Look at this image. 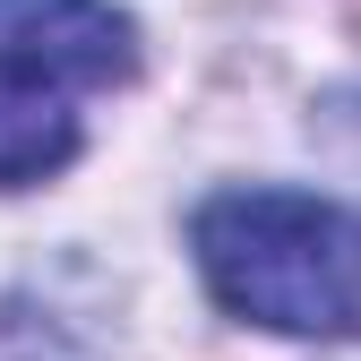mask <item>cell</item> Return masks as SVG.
Segmentation results:
<instances>
[{"label": "cell", "instance_id": "obj_1", "mask_svg": "<svg viewBox=\"0 0 361 361\" xmlns=\"http://www.w3.org/2000/svg\"><path fill=\"white\" fill-rule=\"evenodd\" d=\"M190 250L233 319L310 344L361 336V233L344 207L301 190H224L198 207Z\"/></svg>", "mask_w": 361, "mask_h": 361}, {"label": "cell", "instance_id": "obj_2", "mask_svg": "<svg viewBox=\"0 0 361 361\" xmlns=\"http://www.w3.org/2000/svg\"><path fill=\"white\" fill-rule=\"evenodd\" d=\"M0 52L43 61L69 86H121L138 69V35L112 0H0Z\"/></svg>", "mask_w": 361, "mask_h": 361}, {"label": "cell", "instance_id": "obj_3", "mask_svg": "<svg viewBox=\"0 0 361 361\" xmlns=\"http://www.w3.org/2000/svg\"><path fill=\"white\" fill-rule=\"evenodd\" d=\"M78 155V112H69V78H52L43 61L0 52V190L52 180Z\"/></svg>", "mask_w": 361, "mask_h": 361}]
</instances>
